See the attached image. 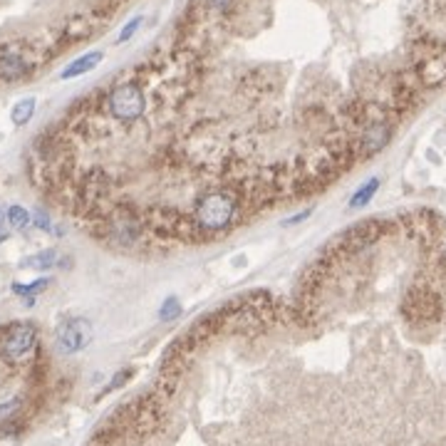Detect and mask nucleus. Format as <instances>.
Returning a JSON list of instances; mask_svg holds the SVG:
<instances>
[{
  "mask_svg": "<svg viewBox=\"0 0 446 446\" xmlns=\"http://www.w3.org/2000/svg\"><path fill=\"white\" fill-rule=\"evenodd\" d=\"M231 3H233V0H208V6L216 8V10H226Z\"/></svg>",
  "mask_w": 446,
  "mask_h": 446,
  "instance_id": "f3484780",
  "label": "nucleus"
},
{
  "mask_svg": "<svg viewBox=\"0 0 446 446\" xmlns=\"http://www.w3.org/2000/svg\"><path fill=\"white\" fill-rule=\"evenodd\" d=\"M310 214H313V208H305V211H300V214H295V216H290V219H286V223H283V226H295V223H300V221L308 219Z\"/></svg>",
  "mask_w": 446,
  "mask_h": 446,
  "instance_id": "dca6fc26",
  "label": "nucleus"
},
{
  "mask_svg": "<svg viewBox=\"0 0 446 446\" xmlns=\"http://www.w3.org/2000/svg\"><path fill=\"white\" fill-rule=\"evenodd\" d=\"M32 221H35V226H37V228H42V231H53V226H50L48 214H42V211H35V216H32Z\"/></svg>",
  "mask_w": 446,
  "mask_h": 446,
  "instance_id": "2eb2a0df",
  "label": "nucleus"
},
{
  "mask_svg": "<svg viewBox=\"0 0 446 446\" xmlns=\"http://www.w3.org/2000/svg\"><path fill=\"white\" fill-rule=\"evenodd\" d=\"M178 313H181V303H178L176 297H167V303L161 305V310H159V317L164 322H169V320H174V317H178Z\"/></svg>",
  "mask_w": 446,
  "mask_h": 446,
  "instance_id": "9b49d317",
  "label": "nucleus"
},
{
  "mask_svg": "<svg viewBox=\"0 0 446 446\" xmlns=\"http://www.w3.org/2000/svg\"><path fill=\"white\" fill-rule=\"evenodd\" d=\"M233 214H236V203L223 191L208 194L196 206V221L206 231H221V228H226L233 221Z\"/></svg>",
  "mask_w": 446,
  "mask_h": 446,
  "instance_id": "7ed1b4c3",
  "label": "nucleus"
},
{
  "mask_svg": "<svg viewBox=\"0 0 446 446\" xmlns=\"http://www.w3.org/2000/svg\"><path fill=\"white\" fill-rule=\"evenodd\" d=\"M0 226H3V214H0Z\"/></svg>",
  "mask_w": 446,
  "mask_h": 446,
  "instance_id": "6ab92c4d",
  "label": "nucleus"
},
{
  "mask_svg": "<svg viewBox=\"0 0 446 446\" xmlns=\"http://www.w3.org/2000/svg\"><path fill=\"white\" fill-rule=\"evenodd\" d=\"M107 109L117 122H122V124H131V122H137V119L144 114V109H147V100H144V92L139 89V84L122 82L109 92Z\"/></svg>",
  "mask_w": 446,
  "mask_h": 446,
  "instance_id": "f03ea898",
  "label": "nucleus"
},
{
  "mask_svg": "<svg viewBox=\"0 0 446 446\" xmlns=\"http://www.w3.org/2000/svg\"><path fill=\"white\" fill-rule=\"evenodd\" d=\"M142 15H139V18H134V20H129V23H127V28L122 30V32H119V40L117 42H127V40H131V37H134V32H137L139 30V25H142Z\"/></svg>",
  "mask_w": 446,
  "mask_h": 446,
  "instance_id": "ddd939ff",
  "label": "nucleus"
},
{
  "mask_svg": "<svg viewBox=\"0 0 446 446\" xmlns=\"http://www.w3.org/2000/svg\"><path fill=\"white\" fill-rule=\"evenodd\" d=\"M129 377H131V369H127V372H119V375L112 380V384L104 387V392H102V394H109V392H112V389H117V387H122L127 380H129Z\"/></svg>",
  "mask_w": 446,
  "mask_h": 446,
  "instance_id": "4468645a",
  "label": "nucleus"
},
{
  "mask_svg": "<svg viewBox=\"0 0 446 446\" xmlns=\"http://www.w3.org/2000/svg\"><path fill=\"white\" fill-rule=\"evenodd\" d=\"M380 178H369L367 184H362L360 186V189L355 191V196L350 198V208H362V206H367L369 201H372V198H375V194L377 191H380Z\"/></svg>",
  "mask_w": 446,
  "mask_h": 446,
  "instance_id": "0eeeda50",
  "label": "nucleus"
},
{
  "mask_svg": "<svg viewBox=\"0 0 446 446\" xmlns=\"http://www.w3.org/2000/svg\"><path fill=\"white\" fill-rule=\"evenodd\" d=\"M37 350V330L30 322H12L0 330V357L10 364H25Z\"/></svg>",
  "mask_w": 446,
  "mask_h": 446,
  "instance_id": "f257e3e1",
  "label": "nucleus"
},
{
  "mask_svg": "<svg viewBox=\"0 0 446 446\" xmlns=\"http://www.w3.org/2000/svg\"><path fill=\"white\" fill-rule=\"evenodd\" d=\"M389 137H392V131H389V127L382 124V122H377V124H369L367 129L362 131V147L367 154H375V151H380V149L387 147V142H389Z\"/></svg>",
  "mask_w": 446,
  "mask_h": 446,
  "instance_id": "39448f33",
  "label": "nucleus"
},
{
  "mask_svg": "<svg viewBox=\"0 0 446 446\" xmlns=\"http://www.w3.org/2000/svg\"><path fill=\"white\" fill-rule=\"evenodd\" d=\"M89 342H92V325L84 317L59 322L55 330V347L62 355H75V352L84 350Z\"/></svg>",
  "mask_w": 446,
  "mask_h": 446,
  "instance_id": "20e7f679",
  "label": "nucleus"
},
{
  "mask_svg": "<svg viewBox=\"0 0 446 446\" xmlns=\"http://www.w3.org/2000/svg\"><path fill=\"white\" fill-rule=\"evenodd\" d=\"M6 238H8V233L3 231V228H0V241H6Z\"/></svg>",
  "mask_w": 446,
  "mask_h": 446,
  "instance_id": "a211bd4d",
  "label": "nucleus"
},
{
  "mask_svg": "<svg viewBox=\"0 0 446 446\" xmlns=\"http://www.w3.org/2000/svg\"><path fill=\"white\" fill-rule=\"evenodd\" d=\"M8 221H10V226L15 231H25L30 226V214L23 206H10L8 208Z\"/></svg>",
  "mask_w": 446,
  "mask_h": 446,
  "instance_id": "9d476101",
  "label": "nucleus"
},
{
  "mask_svg": "<svg viewBox=\"0 0 446 446\" xmlns=\"http://www.w3.org/2000/svg\"><path fill=\"white\" fill-rule=\"evenodd\" d=\"M32 114H35V100L32 97H28V100H20L15 107H12L10 112V119L12 124H28L30 119H32Z\"/></svg>",
  "mask_w": 446,
  "mask_h": 446,
  "instance_id": "6e6552de",
  "label": "nucleus"
},
{
  "mask_svg": "<svg viewBox=\"0 0 446 446\" xmlns=\"http://www.w3.org/2000/svg\"><path fill=\"white\" fill-rule=\"evenodd\" d=\"M55 261H57V250L55 248H48L42 250V253H35V256H30L23 266H30V268H53Z\"/></svg>",
  "mask_w": 446,
  "mask_h": 446,
  "instance_id": "1a4fd4ad",
  "label": "nucleus"
},
{
  "mask_svg": "<svg viewBox=\"0 0 446 446\" xmlns=\"http://www.w3.org/2000/svg\"><path fill=\"white\" fill-rule=\"evenodd\" d=\"M102 57H104V55H102L100 50H95V53H87V55H82V57H77V59H75V62H72L70 67H65V72H62V80L80 77V75H84V72L95 70V67L102 62Z\"/></svg>",
  "mask_w": 446,
  "mask_h": 446,
  "instance_id": "423d86ee",
  "label": "nucleus"
},
{
  "mask_svg": "<svg viewBox=\"0 0 446 446\" xmlns=\"http://www.w3.org/2000/svg\"><path fill=\"white\" fill-rule=\"evenodd\" d=\"M48 283H50L48 278H42V280H35V283H30V286H12V292H18V295H35V292L45 290Z\"/></svg>",
  "mask_w": 446,
  "mask_h": 446,
  "instance_id": "f8f14e48",
  "label": "nucleus"
}]
</instances>
